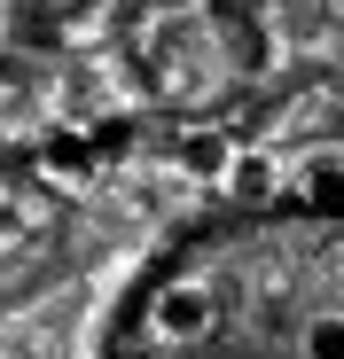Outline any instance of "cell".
<instances>
[{
  "label": "cell",
  "mask_w": 344,
  "mask_h": 359,
  "mask_svg": "<svg viewBox=\"0 0 344 359\" xmlns=\"http://www.w3.org/2000/svg\"><path fill=\"white\" fill-rule=\"evenodd\" d=\"M149 328L172 336V344H196V336L211 328V289H204V281H172V289H157Z\"/></svg>",
  "instance_id": "cell-1"
},
{
  "label": "cell",
  "mask_w": 344,
  "mask_h": 359,
  "mask_svg": "<svg viewBox=\"0 0 344 359\" xmlns=\"http://www.w3.org/2000/svg\"><path fill=\"white\" fill-rule=\"evenodd\" d=\"M298 196H305L313 211H344V156H313L305 180H298Z\"/></svg>",
  "instance_id": "cell-4"
},
{
  "label": "cell",
  "mask_w": 344,
  "mask_h": 359,
  "mask_svg": "<svg viewBox=\"0 0 344 359\" xmlns=\"http://www.w3.org/2000/svg\"><path fill=\"white\" fill-rule=\"evenodd\" d=\"M235 156H243V149L227 141V133H188V141H180V164H188L196 180H211V188H227V172H235Z\"/></svg>",
  "instance_id": "cell-2"
},
{
  "label": "cell",
  "mask_w": 344,
  "mask_h": 359,
  "mask_svg": "<svg viewBox=\"0 0 344 359\" xmlns=\"http://www.w3.org/2000/svg\"><path fill=\"white\" fill-rule=\"evenodd\" d=\"M227 188H235L243 203H266V196L282 188V164H274L266 149H243V156H235V172H227Z\"/></svg>",
  "instance_id": "cell-3"
}]
</instances>
